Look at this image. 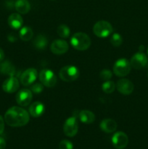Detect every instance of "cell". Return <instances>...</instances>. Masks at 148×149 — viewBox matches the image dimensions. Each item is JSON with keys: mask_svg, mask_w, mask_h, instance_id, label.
<instances>
[{"mask_svg": "<svg viewBox=\"0 0 148 149\" xmlns=\"http://www.w3.org/2000/svg\"><path fill=\"white\" fill-rule=\"evenodd\" d=\"M29 113L25 109L18 106H12L6 111L4 121L10 127H20L25 126L29 122Z\"/></svg>", "mask_w": 148, "mask_h": 149, "instance_id": "1", "label": "cell"}, {"mask_svg": "<svg viewBox=\"0 0 148 149\" xmlns=\"http://www.w3.org/2000/svg\"><path fill=\"white\" fill-rule=\"evenodd\" d=\"M91 43L89 36L83 32L74 33L71 39V44L73 47L79 51H84L88 49Z\"/></svg>", "mask_w": 148, "mask_h": 149, "instance_id": "2", "label": "cell"}, {"mask_svg": "<svg viewBox=\"0 0 148 149\" xmlns=\"http://www.w3.org/2000/svg\"><path fill=\"white\" fill-rule=\"evenodd\" d=\"M113 31L112 25L106 20L97 22L93 27V32L100 38H105L110 36Z\"/></svg>", "mask_w": 148, "mask_h": 149, "instance_id": "3", "label": "cell"}, {"mask_svg": "<svg viewBox=\"0 0 148 149\" xmlns=\"http://www.w3.org/2000/svg\"><path fill=\"white\" fill-rule=\"evenodd\" d=\"M80 72L78 68L74 65H66L61 68L59 71V78L64 81H73L79 77Z\"/></svg>", "mask_w": 148, "mask_h": 149, "instance_id": "4", "label": "cell"}, {"mask_svg": "<svg viewBox=\"0 0 148 149\" xmlns=\"http://www.w3.org/2000/svg\"><path fill=\"white\" fill-rule=\"evenodd\" d=\"M130 61L126 58L118 59L113 65V72L117 77H123L127 76L131 71Z\"/></svg>", "mask_w": 148, "mask_h": 149, "instance_id": "5", "label": "cell"}, {"mask_svg": "<svg viewBox=\"0 0 148 149\" xmlns=\"http://www.w3.org/2000/svg\"><path fill=\"white\" fill-rule=\"evenodd\" d=\"M39 80L44 86L46 87H53L57 83V77L52 70H41L39 73Z\"/></svg>", "mask_w": 148, "mask_h": 149, "instance_id": "6", "label": "cell"}, {"mask_svg": "<svg viewBox=\"0 0 148 149\" xmlns=\"http://www.w3.org/2000/svg\"><path fill=\"white\" fill-rule=\"evenodd\" d=\"M78 131V125L76 116H73L68 118L63 125V132L66 136L72 138Z\"/></svg>", "mask_w": 148, "mask_h": 149, "instance_id": "7", "label": "cell"}, {"mask_svg": "<svg viewBox=\"0 0 148 149\" xmlns=\"http://www.w3.org/2000/svg\"><path fill=\"white\" fill-rule=\"evenodd\" d=\"M33 93L28 89H22L16 94V102L20 106H28L30 103Z\"/></svg>", "mask_w": 148, "mask_h": 149, "instance_id": "8", "label": "cell"}, {"mask_svg": "<svg viewBox=\"0 0 148 149\" xmlns=\"http://www.w3.org/2000/svg\"><path fill=\"white\" fill-rule=\"evenodd\" d=\"M38 77L37 70L33 68H30L23 71L20 77V82L25 87L30 86L33 84Z\"/></svg>", "mask_w": 148, "mask_h": 149, "instance_id": "9", "label": "cell"}, {"mask_svg": "<svg viewBox=\"0 0 148 149\" xmlns=\"http://www.w3.org/2000/svg\"><path fill=\"white\" fill-rule=\"evenodd\" d=\"M112 143L116 149H123L129 143L127 135L123 132H117L112 137Z\"/></svg>", "mask_w": 148, "mask_h": 149, "instance_id": "10", "label": "cell"}, {"mask_svg": "<svg viewBox=\"0 0 148 149\" xmlns=\"http://www.w3.org/2000/svg\"><path fill=\"white\" fill-rule=\"evenodd\" d=\"M147 57L142 52L134 54L130 61L131 65L134 69H141L144 68L147 64Z\"/></svg>", "mask_w": 148, "mask_h": 149, "instance_id": "11", "label": "cell"}, {"mask_svg": "<svg viewBox=\"0 0 148 149\" xmlns=\"http://www.w3.org/2000/svg\"><path fill=\"white\" fill-rule=\"evenodd\" d=\"M69 45L68 42L62 39H55L51 44L50 49L55 55H62L68 52Z\"/></svg>", "mask_w": 148, "mask_h": 149, "instance_id": "12", "label": "cell"}, {"mask_svg": "<svg viewBox=\"0 0 148 149\" xmlns=\"http://www.w3.org/2000/svg\"><path fill=\"white\" fill-rule=\"evenodd\" d=\"M116 87L119 93L126 95L131 94L134 88L133 83L129 79H121L118 80L116 84Z\"/></svg>", "mask_w": 148, "mask_h": 149, "instance_id": "13", "label": "cell"}, {"mask_svg": "<svg viewBox=\"0 0 148 149\" xmlns=\"http://www.w3.org/2000/svg\"><path fill=\"white\" fill-rule=\"evenodd\" d=\"M20 87L19 81L16 77H10L2 84V89L7 93H14Z\"/></svg>", "mask_w": 148, "mask_h": 149, "instance_id": "14", "label": "cell"}, {"mask_svg": "<svg viewBox=\"0 0 148 149\" xmlns=\"http://www.w3.org/2000/svg\"><path fill=\"white\" fill-rule=\"evenodd\" d=\"M45 111V106L41 102L36 101L29 107V113L33 117L37 118L42 116Z\"/></svg>", "mask_w": 148, "mask_h": 149, "instance_id": "15", "label": "cell"}, {"mask_svg": "<svg viewBox=\"0 0 148 149\" xmlns=\"http://www.w3.org/2000/svg\"><path fill=\"white\" fill-rule=\"evenodd\" d=\"M100 127L103 132L106 133H111L116 130L118 125L115 121L113 119H105L102 121Z\"/></svg>", "mask_w": 148, "mask_h": 149, "instance_id": "16", "label": "cell"}, {"mask_svg": "<svg viewBox=\"0 0 148 149\" xmlns=\"http://www.w3.org/2000/svg\"><path fill=\"white\" fill-rule=\"evenodd\" d=\"M7 22H8L9 26L12 29L17 30V29H20L23 26V17L20 16V14H18V13H12V14L9 16Z\"/></svg>", "mask_w": 148, "mask_h": 149, "instance_id": "17", "label": "cell"}, {"mask_svg": "<svg viewBox=\"0 0 148 149\" xmlns=\"http://www.w3.org/2000/svg\"><path fill=\"white\" fill-rule=\"evenodd\" d=\"M0 73L9 77H14L16 73L15 67L10 61L0 63Z\"/></svg>", "mask_w": 148, "mask_h": 149, "instance_id": "18", "label": "cell"}, {"mask_svg": "<svg viewBox=\"0 0 148 149\" xmlns=\"http://www.w3.org/2000/svg\"><path fill=\"white\" fill-rule=\"evenodd\" d=\"M80 121L84 124H91L95 120V115L93 112L89 110H82L78 113Z\"/></svg>", "mask_w": 148, "mask_h": 149, "instance_id": "19", "label": "cell"}, {"mask_svg": "<svg viewBox=\"0 0 148 149\" xmlns=\"http://www.w3.org/2000/svg\"><path fill=\"white\" fill-rule=\"evenodd\" d=\"M16 10L20 14H27L30 10V4L28 0H17L15 3Z\"/></svg>", "mask_w": 148, "mask_h": 149, "instance_id": "20", "label": "cell"}, {"mask_svg": "<svg viewBox=\"0 0 148 149\" xmlns=\"http://www.w3.org/2000/svg\"><path fill=\"white\" fill-rule=\"evenodd\" d=\"M33 45L36 49L39 50H44L47 47L48 40L46 36L42 34H39L33 40Z\"/></svg>", "mask_w": 148, "mask_h": 149, "instance_id": "21", "label": "cell"}, {"mask_svg": "<svg viewBox=\"0 0 148 149\" xmlns=\"http://www.w3.org/2000/svg\"><path fill=\"white\" fill-rule=\"evenodd\" d=\"M20 38L24 42H28L32 39L33 36V31L31 28L28 26H24L20 31Z\"/></svg>", "mask_w": 148, "mask_h": 149, "instance_id": "22", "label": "cell"}, {"mask_svg": "<svg viewBox=\"0 0 148 149\" xmlns=\"http://www.w3.org/2000/svg\"><path fill=\"white\" fill-rule=\"evenodd\" d=\"M57 33H58V35L60 37L63 38V39H66L70 36L71 30H70L69 27L68 26L62 24L58 26L57 29Z\"/></svg>", "mask_w": 148, "mask_h": 149, "instance_id": "23", "label": "cell"}, {"mask_svg": "<svg viewBox=\"0 0 148 149\" xmlns=\"http://www.w3.org/2000/svg\"><path fill=\"white\" fill-rule=\"evenodd\" d=\"M116 85L113 81H105L102 85V90L104 93L107 94H110V93H113L115 89Z\"/></svg>", "mask_w": 148, "mask_h": 149, "instance_id": "24", "label": "cell"}, {"mask_svg": "<svg viewBox=\"0 0 148 149\" xmlns=\"http://www.w3.org/2000/svg\"><path fill=\"white\" fill-rule=\"evenodd\" d=\"M110 42L114 47H119L122 45L123 38L118 33H115L110 38Z\"/></svg>", "mask_w": 148, "mask_h": 149, "instance_id": "25", "label": "cell"}, {"mask_svg": "<svg viewBox=\"0 0 148 149\" xmlns=\"http://www.w3.org/2000/svg\"><path fill=\"white\" fill-rule=\"evenodd\" d=\"M44 90V85L41 83H36L30 86V91L34 94H40Z\"/></svg>", "mask_w": 148, "mask_h": 149, "instance_id": "26", "label": "cell"}, {"mask_svg": "<svg viewBox=\"0 0 148 149\" xmlns=\"http://www.w3.org/2000/svg\"><path fill=\"white\" fill-rule=\"evenodd\" d=\"M112 76H113V73L111 72V71H110L108 69H103L100 72V77L101 78V79L104 80V81H108V80H110L112 78Z\"/></svg>", "mask_w": 148, "mask_h": 149, "instance_id": "27", "label": "cell"}, {"mask_svg": "<svg viewBox=\"0 0 148 149\" xmlns=\"http://www.w3.org/2000/svg\"><path fill=\"white\" fill-rule=\"evenodd\" d=\"M59 149H73V144L68 140H62L59 144Z\"/></svg>", "mask_w": 148, "mask_h": 149, "instance_id": "28", "label": "cell"}, {"mask_svg": "<svg viewBox=\"0 0 148 149\" xmlns=\"http://www.w3.org/2000/svg\"><path fill=\"white\" fill-rule=\"evenodd\" d=\"M4 130V121L2 116L0 115V135L3 133Z\"/></svg>", "mask_w": 148, "mask_h": 149, "instance_id": "29", "label": "cell"}, {"mask_svg": "<svg viewBox=\"0 0 148 149\" xmlns=\"http://www.w3.org/2000/svg\"><path fill=\"white\" fill-rule=\"evenodd\" d=\"M6 141L3 138L0 137V149H5Z\"/></svg>", "mask_w": 148, "mask_h": 149, "instance_id": "30", "label": "cell"}, {"mask_svg": "<svg viewBox=\"0 0 148 149\" xmlns=\"http://www.w3.org/2000/svg\"><path fill=\"white\" fill-rule=\"evenodd\" d=\"M4 51H3V49H1V48H0V62H1V61L4 60Z\"/></svg>", "mask_w": 148, "mask_h": 149, "instance_id": "31", "label": "cell"}, {"mask_svg": "<svg viewBox=\"0 0 148 149\" xmlns=\"http://www.w3.org/2000/svg\"><path fill=\"white\" fill-rule=\"evenodd\" d=\"M144 49H145V47H144V46H142V45H141L140 47H139V49H140V51H142Z\"/></svg>", "mask_w": 148, "mask_h": 149, "instance_id": "32", "label": "cell"}, {"mask_svg": "<svg viewBox=\"0 0 148 149\" xmlns=\"http://www.w3.org/2000/svg\"><path fill=\"white\" fill-rule=\"evenodd\" d=\"M50 1H55V0H50Z\"/></svg>", "mask_w": 148, "mask_h": 149, "instance_id": "33", "label": "cell"}, {"mask_svg": "<svg viewBox=\"0 0 148 149\" xmlns=\"http://www.w3.org/2000/svg\"><path fill=\"white\" fill-rule=\"evenodd\" d=\"M147 53H148V48H147Z\"/></svg>", "mask_w": 148, "mask_h": 149, "instance_id": "34", "label": "cell"}, {"mask_svg": "<svg viewBox=\"0 0 148 149\" xmlns=\"http://www.w3.org/2000/svg\"><path fill=\"white\" fill-rule=\"evenodd\" d=\"M147 77H148V72H147Z\"/></svg>", "mask_w": 148, "mask_h": 149, "instance_id": "35", "label": "cell"}]
</instances>
